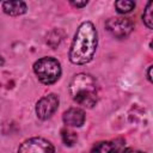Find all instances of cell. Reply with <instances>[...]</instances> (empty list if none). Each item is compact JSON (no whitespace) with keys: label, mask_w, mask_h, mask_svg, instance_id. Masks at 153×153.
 I'll return each instance as SVG.
<instances>
[{"label":"cell","mask_w":153,"mask_h":153,"mask_svg":"<svg viewBox=\"0 0 153 153\" xmlns=\"http://www.w3.org/2000/svg\"><path fill=\"white\" fill-rule=\"evenodd\" d=\"M2 10L8 16H22L26 12V4L23 1H5Z\"/></svg>","instance_id":"cell-9"},{"label":"cell","mask_w":153,"mask_h":153,"mask_svg":"<svg viewBox=\"0 0 153 153\" xmlns=\"http://www.w3.org/2000/svg\"><path fill=\"white\" fill-rule=\"evenodd\" d=\"M59 97L55 93H49L42 97L36 104V115L39 120H47L57 110Z\"/></svg>","instance_id":"cell-6"},{"label":"cell","mask_w":153,"mask_h":153,"mask_svg":"<svg viewBox=\"0 0 153 153\" xmlns=\"http://www.w3.org/2000/svg\"><path fill=\"white\" fill-rule=\"evenodd\" d=\"M33 72L43 84L50 85L60 78L61 65L56 59L45 56L33 63Z\"/></svg>","instance_id":"cell-3"},{"label":"cell","mask_w":153,"mask_h":153,"mask_svg":"<svg viewBox=\"0 0 153 153\" xmlns=\"http://www.w3.org/2000/svg\"><path fill=\"white\" fill-rule=\"evenodd\" d=\"M71 4L75 7H84L87 5V1H71Z\"/></svg>","instance_id":"cell-14"},{"label":"cell","mask_w":153,"mask_h":153,"mask_svg":"<svg viewBox=\"0 0 153 153\" xmlns=\"http://www.w3.org/2000/svg\"><path fill=\"white\" fill-rule=\"evenodd\" d=\"M1 65H4V59L0 56V66H1Z\"/></svg>","instance_id":"cell-17"},{"label":"cell","mask_w":153,"mask_h":153,"mask_svg":"<svg viewBox=\"0 0 153 153\" xmlns=\"http://www.w3.org/2000/svg\"><path fill=\"white\" fill-rule=\"evenodd\" d=\"M69 93L76 104L85 108H92L98 100L97 82L90 74L74 75L69 84Z\"/></svg>","instance_id":"cell-2"},{"label":"cell","mask_w":153,"mask_h":153,"mask_svg":"<svg viewBox=\"0 0 153 153\" xmlns=\"http://www.w3.org/2000/svg\"><path fill=\"white\" fill-rule=\"evenodd\" d=\"M18 153H55V148L43 137H31L19 146Z\"/></svg>","instance_id":"cell-5"},{"label":"cell","mask_w":153,"mask_h":153,"mask_svg":"<svg viewBox=\"0 0 153 153\" xmlns=\"http://www.w3.org/2000/svg\"><path fill=\"white\" fill-rule=\"evenodd\" d=\"M61 137H62L63 143L66 146H69V147L73 146L76 142V140H78V135L73 130H71V129H62Z\"/></svg>","instance_id":"cell-11"},{"label":"cell","mask_w":153,"mask_h":153,"mask_svg":"<svg viewBox=\"0 0 153 153\" xmlns=\"http://www.w3.org/2000/svg\"><path fill=\"white\" fill-rule=\"evenodd\" d=\"M62 37H63V33H62V31L60 30V29H54L49 35H48V38H47V43L53 48V49H55L59 44H60V42H61V39H62Z\"/></svg>","instance_id":"cell-10"},{"label":"cell","mask_w":153,"mask_h":153,"mask_svg":"<svg viewBox=\"0 0 153 153\" xmlns=\"http://www.w3.org/2000/svg\"><path fill=\"white\" fill-rule=\"evenodd\" d=\"M128 153H145V152H141V151H128Z\"/></svg>","instance_id":"cell-16"},{"label":"cell","mask_w":153,"mask_h":153,"mask_svg":"<svg viewBox=\"0 0 153 153\" xmlns=\"http://www.w3.org/2000/svg\"><path fill=\"white\" fill-rule=\"evenodd\" d=\"M105 29L116 38H126L133 31V24L127 18L115 17L105 22Z\"/></svg>","instance_id":"cell-4"},{"label":"cell","mask_w":153,"mask_h":153,"mask_svg":"<svg viewBox=\"0 0 153 153\" xmlns=\"http://www.w3.org/2000/svg\"><path fill=\"white\" fill-rule=\"evenodd\" d=\"M62 120L68 127H81L85 122V112L79 108H71L63 112Z\"/></svg>","instance_id":"cell-8"},{"label":"cell","mask_w":153,"mask_h":153,"mask_svg":"<svg viewBox=\"0 0 153 153\" xmlns=\"http://www.w3.org/2000/svg\"><path fill=\"white\" fill-rule=\"evenodd\" d=\"M91 153H128L123 140L118 139L115 141H102L93 146Z\"/></svg>","instance_id":"cell-7"},{"label":"cell","mask_w":153,"mask_h":153,"mask_svg":"<svg viewBox=\"0 0 153 153\" xmlns=\"http://www.w3.org/2000/svg\"><path fill=\"white\" fill-rule=\"evenodd\" d=\"M97 48V30L91 22L78 27L69 50V60L74 65H85L93 59Z\"/></svg>","instance_id":"cell-1"},{"label":"cell","mask_w":153,"mask_h":153,"mask_svg":"<svg viewBox=\"0 0 153 153\" xmlns=\"http://www.w3.org/2000/svg\"><path fill=\"white\" fill-rule=\"evenodd\" d=\"M147 79L149 82H152V66H149L147 69Z\"/></svg>","instance_id":"cell-15"},{"label":"cell","mask_w":153,"mask_h":153,"mask_svg":"<svg viewBox=\"0 0 153 153\" xmlns=\"http://www.w3.org/2000/svg\"><path fill=\"white\" fill-rule=\"evenodd\" d=\"M153 2L149 1L145 8V12L142 14V19H143V23L145 25L148 27V29H152L153 27Z\"/></svg>","instance_id":"cell-12"},{"label":"cell","mask_w":153,"mask_h":153,"mask_svg":"<svg viewBox=\"0 0 153 153\" xmlns=\"http://www.w3.org/2000/svg\"><path fill=\"white\" fill-rule=\"evenodd\" d=\"M115 7L120 13H128L135 7V2L129 0H120L115 2Z\"/></svg>","instance_id":"cell-13"}]
</instances>
